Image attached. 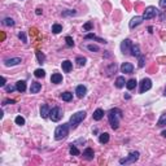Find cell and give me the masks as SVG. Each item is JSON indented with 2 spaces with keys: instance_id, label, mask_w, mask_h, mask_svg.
<instances>
[{
  "instance_id": "obj_28",
  "label": "cell",
  "mask_w": 166,
  "mask_h": 166,
  "mask_svg": "<svg viewBox=\"0 0 166 166\" xmlns=\"http://www.w3.org/2000/svg\"><path fill=\"white\" fill-rule=\"evenodd\" d=\"M157 126H158V127L166 126V114H162V115L160 117V119L157 121Z\"/></svg>"
},
{
  "instance_id": "obj_43",
  "label": "cell",
  "mask_w": 166,
  "mask_h": 166,
  "mask_svg": "<svg viewBox=\"0 0 166 166\" xmlns=\"http://www.w3.org/2000/svg\"><path fill=\"white\" fill-rule=\"evenodd\" d=\"M8 104H14V100H4L3 105H8Z\"/></svg>"
},
{
  "instance_id": "obj_45",
  "label": "cell",
  "mask_w": 166,
  "mask_h": 166,
  "mask_svg": "<svg viewBox=\"0 0 166 166\" xmlns=\"http://www.w3.org/2000/svg\"><path fill=\"white\" fill-rule=\"evenodd\" d=\"M42 13H43V11H42L40 8H38V9H36V14H38V16H40Z\"/></svg>"
},
{
  "instance_id": "obj_44",
  "label": "cell",
  "mask_w": 166,
  "mask_h": 166,
  "mask_svg": "<svg viewBox=\"0 0 166 166\" xmlns=\"http://www.w3.org/2000/svg\"><path fill=\"white\" fill-rule=\"evenodd\" d=\"M5 83H7V79H5V78H2V83H0V86H2V87H5Z\"/></svg>"
},
{
  "instance_id": "obj_20",
  "label": "cell",
  "mask_w": 166,
  "mask_h": 166,
  "mask_svg": "<svg viewBox=\"0 0 166 166\" xmlns=\"http://www.w3.org/2000/svg\"><path fill=\"white\" fill-rule=\"evenodd\" d=\"M16 88H17L18 92H25V91H26V82L18 81L17 83H16Z\"/></svg>"
},
{
  "instance_id": "obj_47",
  "label": "cell",
  "mask_w": 166,
  "mask_h": 166,
  "mask_svg": "<svg viewBox=\"0 0 166 166\" xmlns=\"http://www.w3.org/2000/svg\"><path fill=\"white\" fill-rule=\"evenodd\" d=\"M164 95H165V96H166V87H165V91H164Z\"/></svg>"
},
{
  "instance_id": "obj_25",
  "label": "cell",
  "mask_w": 166,
  "mask_h": 166,
  "mask_svg": "<svg viewBox=\"0 0 166 166\" xmlns=\"http://www.w3.org/2000/svg\"><path fill=\"white\" fill-rule=\"evenodd\" d=\"M136 85H138V82H136V79H128L127 82H126V87H127V90H134L135 87H136Z\"/></svg>"
},
{
  "instance_id": "obj_8",
  "label": "cell",
  "mask_w": 166,
  "mask_h": 166,
  "mask_svg": "<svg viewBox=\"0 0 166 166\" xmlns=\"http://www.w3.org/2000/svg\"><path fill=\"white\" fill-rule=\"evenodd\" d=\"M131 48H132V42L130 39H124L121 43V52L123 53V55L131 53Z\"/></svg>"
},
{
  "instance_id": "obj_3",
  "label": "cell",
  "mask_w": 166,
  "mask_h": 166,
  "mask_svg": "<svg viewBox=\"0 0 166 166\" xmlns=\"http://www.w3.org/2000/svg\"><path fill=\"white\" fill-rule=\"evenodd\" d=\"M86 112L85 110H81V112H77L75 114H73L72 117H70V119H69V124H70V127L72 128H75L78 124H79L83 119L86 118Z\"/></svg>"
},
{
  "instance_id": "obj_21",
  "label": "cell",
  "mask_w": 166,
  "mask_h": 166,
  "mask_svg": "<svg viewBox=\"0 0 166 166\" xmlns=\"http://www.w3.org/2000/svg\"><path fill=\"white\" fill-rule=\"evenodd\" d=\"M99 142L101 144H106L109 142V134H108V132H101V134L99 135Z\"/></svg>"
},
{
  "instance_id": "obj_18",
  "label": "cell",
  "mask_w": 166,
  "mask_h": 166,
  "mask_svg": "<svg viewBox=\"0 0 166 166\" xmlns=\"http://www.w3.org/2000/svg\"><path fill=\"white\" fill-rule=\"evenodd\" d=\"M51 82L55 83V85H59V83L62 82V75L60 73H53L52 77H51Z\"/></svg>"
},
{
  "instance_id": "obj_11",
  "label": "cell",
  "mask_w": 166,
  "mask_h": 166,
  "mask_svg": "<svg viewBox=\"0 0 166 166\" xmlns=\"http://www.w3.org/2000/svg\"><path fill=\"white\" fill-rule=\"evenodd\" d=\"M75 94H77V96L79 97V99L85 97V96H86V94H87V88H86V86H83V85L77 86V88H75Z\"/></svg>"
},
{
  "instance_id": "obj_7",
  "label": "cell",
  "mask_w": 166,
  "mask_h": 166,
  "mask_svg": "<svg viewBox=\"0 0 166 166\" xmlns=\"http://www.w3.org/2000/svg\"><path fill=\"white\" fill-rule=\"evenodd\" d=\"M139 85H140V88H139L140 94H144L145 91H149L152 88V81L149 79V78H144V79H142V82H140Z\"/></svg>"
},
{
  "instance_id": "obj_14",
  "label": "cell",
  "mask_w": 166,
  "mask_h": 166,
  "mask_svg": "<svg viewBox=\"0 0 166 166\" xmlns=\"http://www.w3.org/2000/svg\"><path fill=\"white\" fill-rule=\"evenodd\" d=\"M49 106L47 105V104H43V105L40 106V115L42 118H48L49 117Z\"/></svg>"
},
{
  "instance_id": "obj_19",
  "label": "cell",
  "mask_w": 166,
  "mask_h": 166,
  "mask_svg": "<svg viewBox=\"0 0 166 166\" xmlns=\"http://www.w3.org/2000/svg\"><path fill=\"white\" fill-rule=\"evenodd\" d=\"M92 117H94L95 121H100V119H103V117H104V110L103 109H96L94 112Z\"/></svg>"
},
{
  "instance_id": "obj_41",
  "label": "cell",
  "mask_w": 166,
  "mask_h": 166,
  "mask_svg": "<svg viewBox=\"0 0 166 166\" xmlns=\"http://www.w3.org/2000/svg\"><path fill=\"white\" fill-rule=\"evenodd\" d=\"M18 38L23 42V43H27V40H26V36H25L23 32H18Z\"/></svg>"
},
{
  "instance_id": "obj_42",
  "label": "cell",
  "mask_w": 166,
  "mask_h": 166,
  "mask_svg": "<svg viewBox=\"0 0 166 166\" xmlns=\"http://www.w3.org/2000/svg\"><path fill=\"white\" fill-rule=\"evenodd\" d=\"M160 7L162 9H166V0H160Z\"/></svg>"
},
{
  "instance_id": "obj_33",
  "label": "cell",
  "mask_w": 166,
  "mask_h": 166,
  "mask_svg": "<svg viewBox=\"0 0 166 166\" xmlns=\"http://www.w3.org/2000/svg\"><path fill=\"white\" fill-rule=\"evenodd\" d=\"M3 25H4V26H13V25H14V21H13V18L7 17V18L3 20Z\"/></svg>"
},
{
  "instance_id": "obj_35",
  "label": "cell",
  "mask_w": 166,
  "mask_h": 166,
  "mask_svg": "<svg viewBox=\"0 0 166 166\" xmlns=\"http://www.w3.org/2000/svg\"><path fill=\"white\" fill-rule=\"evenodd\" d=\"M14 121H16V123H17L18 126H23V124H25V118L21 117V115H17Z\"/></svg>"
},
{
  "instance_id": "obj_17",
  "label": "cell",
  "mask_w": 166,
  "mask_h": 166,
  "mask_svg": "<svg viewBox=\"0 0 166 166\" xmlns=\"http://www.w3.org/2000/svg\"><path fill=\"white\" fill-rule=\"evenodd\" d=\"M83 157H85L86 160H92L94 158V149L92 148H86L85 151H83Z\"/></svg>"
},
{
  "instance_id": "obj_39",
  "label": "cell",
  "mask_w": 166,
  "mask_h": 166,
  "mask_svg": "<svg viewBox=\"0 0 166 166\" xmlns=\"http://www.w3.org/2000/svg\"><path fill=\"white\" fill-rule=\"evenodd\" d=\"M87 48H88L90 51H92V52H99V47H97V45H94V44H88V45H87Z\"/></svg>"
},
{
  "instance_id": "obj_1",
  "label": "cell",
  "mask_w": 166,
  "mask_h": 166,
  "mask_svg": "<svg viewBox=\"0 0 166 166\" xmlns=\"http://www.w3.org/2000/svg\"><path fill=\"white\" fill-rule=\"evenodd\" d=\"M123 118V112L119 108H113L108 112V119H109V124L113 130H117L119 126V121Z\"/></svg>"
},
{
  "instance_id": "obj_37",
  "label": "cell",
  "mask_w": 166,
  "mask_h": 166,
  "mask_svg": "<svg viewBox=\"0 0 166 166\" xmlns=\"http://www.w3.org/2000/svg\"><path fill=\"white\" fill-rule=\"evenodd\" d=\"M65 40H66V45H68V47H73L74 45V40H73L72 36H66Z\"/></svg>"
},
{
  "instance_id": "obj_6",
  "label": "cell",
  "mask_w": 166,
  "mask_h": 166,
  "mask_svg": "<svg viewBox=\"0 0 166 166\" xmlns=\"http://www.w3.org/2000/svg\"><path fill=\"white\" fill-rule=\"evenodd\" d=\"M158 14V9H156L155 7H147L143 13V18L144 20H151V18H155L156 16Z\"/></svg>"
},
{
  "instance_id": "obj_16",
  "label": "cell",
  "mask_w": 166,
  "mask_h": 166,
  "mask_svg": "<svg viewBox=\"0 0 166 166\" xmlns=\"http://www.w3.org/2000/svg\"><path fill=\"white\" fill-rule=\"evenodd\" d=\"M131 55L134 56V57H136L138 59L139 56H142L143 53L140 52V47H139V44H132V48H131Z\"/></svg>"
},
{
  "instance_id": "obj_5",
  "label": "cell",
  "mask_w": 166,
  "mask_h": 166,
  "mask_svg": "<svg viewBox=\"0 0 166 166\" xmlns=\"http://www.w3.org/2000/svg\"><path fill=\"white\" fill-rule=\"evenodd\" d=\"M62 115H64L62 114V110L59 106H55V108H52V109L49 110V118H51L53 122H59L62 118Z\"/></svg>"
},
{
  "instance_id": "obj_9",
  "label": "cell",
  "mask_w": 166,
  "mask_h": 166,
  "mask_svg": "<svg viewBox=\"0 0 166 166\" xmlns=\"http://www.w3.org/2000/svg\"><path fill=\"white\" fill-rule=\"evenodd\" d=\"M121 72L124 74H132V72H134V65L130 64V62H123L121 65Z\"/></svg>"
},
{
  "instance_id": "obj_13",
  "label": "cell",
  "mask_w": 166,
  "mask_h": 166,
  "mask_svg": "<svg viewBox=\"0 0 166 166\" xmlns=\"http://www.w3.org/2000/svg\"><path fill=\"white\" fill-rule=\"evenodd\" d=\"M143 20H144L143 17H139V16H136V17H134V18L130 21V25H128V26H130V29H134L136 26H139V25L143 22Z\"/></svg>"
},
{
  "instance_id": "obj_29",
  "label": "cell",
  "mask_w": 166,
  "mask_h": 166,
  "mask_svg": "<svg viewBox=\"0 0 166 166\" xmlns=\"http://www.w3.org/2000/svg\"><path fill=\"white\" fill-rule=\"evenodd\" d=\"M75 14H77L75 9H68L62 12V17H69V16H75Z\"/></svg>"
},
{
  "instance_id": "obj_12",
  "label": "cell",
  "mask_w": 166,
  "mask_h": 166,
  "mask_svg": "<svg viewBox=\"0 0 166 166\" xmlns=\"http://www.w3.org/2000/svg\"><path fill=\"white\" fill-rule=\"evenodd\" d=\"M61 68H62V70H64L65 73H70V72H72V69H73V62H72V61H69V60L62 61Z\"/></svg>"
},
{
  "instance_id": "obj_46",
  "label": "cell",
  "mask_w": 166,
  "mask_h": 166,
  "mask_svg": "<svg viewBox=\"0 0 166 166\" xmlns=\"http://www.w3.org/2000/svg\"><path fill=\"white\" fill-rule=\"evenodd\" d=\"M161 135H162V136H164V138H166V130H164L162 132H161Z\"/></svg>"
},
{
  "instance_id": "obj_38",
  "label": "cell",
  "mask_w": 166,
  "mask_h": 166,
  "mask_svg": "<svg viewBox=\"0 0 166 166\" xmlns=\"http://www.w3.org/2000/svg\"><path fill=\"white\" fill-rule=\"evenodd\" d=\"M138 61H139V68H143V66H144V62H145V59H144V56L142 55V56H139L138 57Z\"/></svg>"
},
{
  "instance_id": "obj_2",
  "label": "cell",
  "mask_w": 166,
  "mask_h": 166,
  "mask_svg": "<svg viewBox=\"0 0 166 166\" xmlns=\"http://www.w3.org/2000/svg\"><path fill=\"white\" fill-rule=\"evenodd\" d=\"M69 127H70L69 123H62L60 126H57L56 130H55V139L56 140L65 139L66 136L69 135Z\"/></svg>"
},
{
  "instance_id": "obj_26",
  "label": "cell",
  "mask_w": 166,
  "mask_h": 166,
  "mask_svg": "<svg viewBox=\"0 0 166 166\" xmlns=\"http://www.w3.org/2000/svg\"><path fill=\"white\" fill-rule=\"evenodd\" d=\"M69 152H70V155H72V156H79V155H81V152L78 151V148L75 147V144H72V145H70Z\"/></svg>"
},
{
  "instance_id": "obj_23",
  "label": "cell",
  "mask_w": 166,
  "mask_h": 166,
  "mask_svg": "<svg viewBox=\"0 0 166 166\" xmlns=\"http://www.w3.org/2000/svg\"><path fill=\"white\" fill-rule=\"evenodd\" d=\"M61 99L64 101H72L73 100V94L69 92V91H66V92H62L61 94Z\"/></svg>"
},
{
  "instance_id": "obj_27",
  "label": "cell",
  "mask_w": 166,
  "mask_h": 166,
  "mask_svg": "<svg viewBox=\"0 0 166 166\" xmlns=\"http://www.w3.org/2000/svg\"><path fill=\"white\" fill-rule=\"evenodd\" d=\"M36 59H38V62H39V64H44V61H45V55H44V53H42L40 51H36Z\"/></svg>"
},
{
  "instance_id": "obj_40",
  "label": "cell",
  "mask_w": 166,
  "mask_h": 166,
  "mask_svg": "<svg viewBox=\"0 0 166 166\" xmlns=\"http://www.w3.org/2000/svg\"><path fill=\"white\" fill-rule=\"evenodd\" d=\"M4 90H5L7 92H11V94H12L14 90H17V88H16V86H11V85H9V86H5V87H4Z\"/></svg>"
},
{
  "instance_id": "obj_4",
  "label": "cell",
  "mask_w": 166,
  "mask_h": 166,
  "mask_svg": "<svg viewBox=\"0 0 166 166\" xmlns=\"http://www.w3.org/2000/svg\"><path fill=\"white\" fill-rule=\"evenodd\" d=\"M139 157H140V153H139L138 151H132V152L128 153L127 157H124V158H121V160H119V164H121V165L134 164V162H136V161L139 160Z\"/></svg>"
},
{
  "instance_id": "obj_31",
  "label": "cell",
  "mask_w": 166,
  "mask_h": 166,
  "mask_svg": "<svg viewBox=\"0 0 166 166\" xmlns=\"http://www.w3.org/2000/svg\"><path fill=\"white\" fill-rule=\"evenodd\" d=\"M86 57H82V56H78L77 59H75V62H77V65L78 66H85L86 65Z\"/></svg>"
},
{
  "instance_id": "obj_34",
  "label": "cell",
  "mask_w": 166,
  "mask_h": 166,
  "mask_svg": "<svg viewBox=\"0 0 166 166\" xmlns=\"http://www.w3.org/2000/svg\"><path fill=\"white\" fill-rule=\"evenodd\" d=\"M115 69H117V65L115 64H110V66L109 68H108V70H106V73H108V75H112V74H113L114 72H115Z\"/></svg>"
},
{
  "instance_id": "obj_22",
  "label": "cell",
  "mask_w": 166,
  "mask_h": 166,
  "mask_svg": "<svg viewBox=\"0 0 166 166\" xmlns=\"http://www.w3.org/2000/svg\"><path fill=\"white\" fill-rule=\"evenodd\" d=\"M85 38H86V39H92V40L100 42V43H104V44L106 43V40H105V39H101V38H99V36H96L95 34H87V35L85 36Z\"/></svg>"
},
{
  "instance_id": "obj_24",
  "label": "cell",
  "mask_w": 166,
  "mask_h": 166,
  "mask_svg": "<svg viewBox=\"0 0 166 166\" xmlns=\"http://www.w3.org/2000/svg\"><path fill=\"white\" fill-rule=\"evenodd\" d=\"M126 85V81H124V77H118L117 79H115V87L117 88H122Z\"/></svg>"
},
{
  "instance_id": "obj_15",
  "label": "cell",
  "mask_w": 166,
  "mask_h": 166,
  "mask_svg": "<svg viewBox=\"0 0 166 166\" xmlns=\"http://www.w3.org/2000/svg\"><path fill=\"white\" fill-rule=\"evenodd\" d=\"M40 90H42V85H40L39 82H31V86H30V94H38Z\"/></svg>"
},
{
  "instance_id": "obj_36",
  "label": "cell",
  "mask_w": 166,
  "mask_h": 166,
  "mask_svg": "<svg viewBox=\"0 0 166 166\" xmlns=\"http://www.w3.org/2000/svg\"><path fill=\"white\" fill-rule=\"evenodd\" d=\"M92 27H94V23L92 22H87V23L83 25V30H85V31H90Z\"/></svg>"
},
{
  "instance_id": "obj_10",
  "label": "cell",
  "mask_w": 166,
  "mask_h": 166,
  "mask_svg": "<svg viewBox=\"0 0 166 166\" xmlns=\"http://www.w3.org/2000/svg\"><path fill=\"white\" fill-rule=\"evenodd\" d=\"M22 62V60L20 57H13V59H7L4 60V65L5 66H14V65H18Z\"/></svg>"
},
{
  "instance_id": "obj_30",
  "label": "cell",
  "mask_w": 166,
  "mask_h": 166,
  "mask_svg": "<svg viewBox=\"0 0 166 166\" xmlns=\"http://www.w3.org/2000/svg\"><path fill=\"white\" fill-rule=\"evenodd\" d=\"M61 31H62V26L60 23H55L52 26V32H53V34H59V32H61Z\"/></svg>"
},
{
  "instance_id": "obj_32",
  "label": "cell",
  "mask_w": 166,
  "mask_h": 166,
  "mask_svg": "<svg viewBox=\"0 0 166 166\" xmlns=\"http://www.w3.org/2000/svg\"><path fill=\"white\" fill-rule=\"evenodd\" d=\"M34 75L36 78H44L45 77V72H44L43 69H36L35 72H34Z\"/></svg>"
}]
</instances>
